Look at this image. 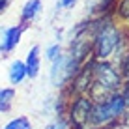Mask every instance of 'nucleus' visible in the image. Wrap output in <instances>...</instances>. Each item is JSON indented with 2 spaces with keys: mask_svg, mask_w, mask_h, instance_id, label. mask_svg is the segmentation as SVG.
<instances>
[{
  "mask_svg": "<svg viewBox=\"0 0 129 129\" xmlns=\"http://www.w3.org/2000/svg\"><path fill=\"white\" fill-rule=\"evenodd\" d=\"M62 54V47L58 45V43H54V45H51V47H47V51H45V56H47V60H56L58 56Z\"/></svg>",
  "mask_w": 129,
  "mask_h": 129,
  "instance_id": "nucleus-13",
  "label": "nucleus"
},
{
  "mask_svg": "<svg viewBox=\"0 0 129 129\" xmlns=\"http://www.w3.org/2000/svg\"><path fill=\"white\" fill-rule=\"evenodd\" d=\"M26 79V68L23 60H15L10 66V82L11 84H21Z\"/></svg>",
  "mask_w": 129,
  "mask_h": 129,
  "instance_id": "nucleus-8",
  "label": "nucleus"
},
{
  "mask_svg": "<svg viewBox=\"0 0 129 129\" xmlns=\"http://www.w3.org/2000/svg\"><path fill=\"white\" fill-rule=\"evenodd\" d=\"M118 71H120V75H122V79H123V81H129V51L120 52Z\"/></svg>",
  "mask_w": 129,
  "mask_h": 129,
  "instance_id": "nucleus-11",
  "label": "nucleus"
},
{
  "mask_svg": "<svg viewBox=\"0 0 129 129\" xmlns=\"http://www.w3.org/2000/svg\"><path fill=\"white\" fill-rule=\"evenodd\" d=\"M116 125H105V127H90V129H114Z\"/></svg>",
  "mask_w": 129,
  "mask_h": 129,
  "instance_id": "nucleus-19",
  "label": "nucleus"
},
{
  "mask_svg": "<svg viewBox=\"0 0 129 129\" xmlns=\"http://www.w3.org/2000/svg\"><path fill=\"white\" fill-rule=\"evenodd\" d=\"M8 4H10V0H0V11H4L8 8Z\"/></svg>",
  "mask_w": 129,
  "mask_h": 129,
  "instance_id": "nucleus-18",
  "label": "nucleus"
},
{
  "mask_svg": "<svg viewBox=\"0 0 129 129\" xmlns=\"http://www.w3.org/2000/svg\"><path fill=\"white\" fill-rule=\"evenodd\" d=\"M116 15L123 21H129V0H118L116 8H114Z\"/></svg>",
  "mask_w": 129,
  "mask_h": 129,
  "instance_id": "nucleus-12",
  "label": "nucleus"
},
{
  "mask_svg": "<svg viewBox=\"0 0 129 129\" xmlns=\"http://www.w3.org/2000/svg\"><path fill=\"white\" fill-rule=\"evenodd\" d=\"M90 30V54L94 60H109L114 54L123 52L125 34L116 23L109 19V15H101L99 21L92 23Z\"/></svg>",
  "mask_w": 129,
  "mask_h": 129,
  "instance_id": "nucleus-1",
  "label": "nucleus"
},
{
  "mask_svg": "<svg viewBox=\"0 0 129 129\" xmlns=\"http://www.w3.org/2000/svg\"><path fill=\"white\" fill-rule=\"evenodd\" d=\"M23 30H24V24H15V26H10V28L4 32V38H2V45H0V51L2 52H11L13 49L19 45L21 41V36H23Z\"/></svg>",
  "mask_w": 129,
  "mask_h": 129,
  "instance_id": "nucleus-5",
  "label": "nucleus"
},
{
  "mask_svg": "<svg viewBox=\"0 0 129 129\" xmlns=\"http://www.w3.org/2000/svg\"><path fill=\"white\" fill-rule=\"evenodd\" d=\"M77 0H58V8H73Z\"/></svg>",
  "mask_w": 129,
  "mask_h": 129,
  "instance_id": "nucleus-17",
  "label": "nucleus"
},
{
  "mask_svg": "<svg viewBox=\"0 0 129 129\" xmlns=\"http://www.w3.org/2000/svg\"><path fill=\"white\" fill-rule=\"evenodd\" d=\"M92 99L90 95H73L71 101L66 107V114H68L69 125H79V127H88V118H90L92 110Z\"/></svg>",
  "mask_w": 129,
  "mask_h": 129,
  "instance_id": "nucleus-4",
  "label": "nucleus"
},
{
  "mask_svg": "<svg viewBox=\"0 0 129 129\" xmlns=\"http://www.w3.org/2000/svg\"><path fill=\"white\" fill-rule=\"evenodd\" d=\"M2 129H32V122L26 116H17V118L10 120Z\"/></svg>",
  "mask_w": 129,
  "mask_h": 129,
  "instance_id": "nucleus-10",
  "label": "nucleus"
},
{
  "mask_svg": "<svg viewBox=\"0 0 129 129\" xmlns=\"http://www.w3.org/2000/svg\"><path fill=\"white\" fill-rule=\"evenodd\" d=\"M24 68H26V77L28 79H36L39 75V69H41V56H39V47L34 45L26 54L24 60Z\"/></svg>",
  "mask_w": 129,
  "mask_h": 129,
  "instance_id": "nucleus-6",
  "label": "nucleus"
},
{
  "mask_svg": "<svg viewBox=\"0 0 129 129\" xmlns=\"http://www.w3.org/2000/svg\"><path fill=\"white\" fill-rule=\"evenodd\" d=\"M68 127H69L68 123H66L62 118H58V120H54L52 123H49V127H47V129H68Z\"/></svg>",
  "mask_w": 129,
  "mask_h": 129,
  "instance_id": "nucleus-15",
  "label": "nucleus"
},
{
  "mask_svg": "<svg viewBox=\"0 0 129 129\" xmlns=\"http://www.w3.org/2000/svg\"><path fill=\"white\" fill-rule=\"evenodd\" d=\"M118 0H101V6H99V13L101 15H107L109 11H112L116 8Z\"/></svg>",
  "mask_w": 129,
  "mask_h": 129,
  "instance_id": "nucleus-14",
  "label": "nucleus"
},
{
  "mask_svg": "<svg viewBox=\"0 0 129 129\" xmlns=\"http://www.w3.org/2000/svg\"><path fill=\"white\" fill-rule=\"evenodd\" d=\"M123 84V79L118 71V66H114L109 60H94L92 62V88L90 95L94 101L120 92Z\"/></svg>",
  "mask_w": 129,
  "mask_h": 129,
  "instance_id": "nucleus-2",
  "label": "nucleus"
},
{
  "mask_svg": "<svg viewBox=\"0 0 129 129\" xmlns=\"http://www.w3.org/2000/svg\"><path fill=\"white\" fill-rule=\"evenodd\" d=\"M122 95H123L125 105H127V109H129V81H123V84H122Z\"/></svg>",
  "mask_w": 129,
  "mask_h": 129,
  "instance_id": "nucleus-16",
  "label": "nucleus"
},
{
  "mask_svg": "<svg viewBox=\"0 0 129 129\" xmlns=\"http://www.w3.org/2000/svg\"><path fill=\"white\" fill-rule=\"evenodd\" d=\"M41 10V0H28V2L23 6V11H21V21L24 23H30V21L36 19V15Z\"/></svg>",
  "mask_w": 129,
  "mask_h": 129,
  "instance_id": "nucleus-7",
  "label": "nucleus"
},
{
  "mask_svg": "<svg viewBox=\"0 0 129 129\" xmlns=\"http://www.w3.org/2000/svg\"><path fill=\"white\" fill-rule=\"evenodd\" d=\"M127 105L123 99L122 92H114V94L97 99L92 103L90 118H88V125L90 127H105V125H116L125 114Z\"/></svg>",
  "mask_w": 129,
  "mask_h": 129,
  "instance_id": "nucleus-3",
  "label": "nucleus"
},
{
  "mask_svg": "<svg viewBox=\"0 0 129 129\" xmlns=\"http://www.w3.org/2000/svg\"><path fill=\"white\" fill-rule=\"evenodd\" d=\"M15 101V88H0V112H8Z\"/></svg>",
  "mask_w": 129,
  "mask_h": 129,
  "instance_id": "nucleus-9",
  "label": "nucleus"
}]
</instances>
